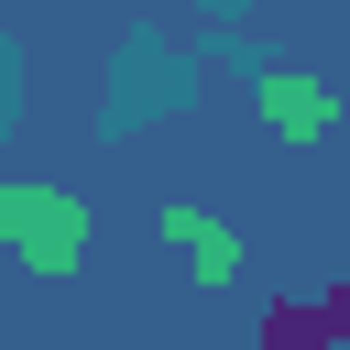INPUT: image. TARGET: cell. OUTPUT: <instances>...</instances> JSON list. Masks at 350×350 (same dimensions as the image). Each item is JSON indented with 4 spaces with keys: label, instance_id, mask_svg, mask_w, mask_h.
<instances>
[{
    "label": "cell",
    "instance_id": "cell-1",
    "mask_svg": "<svg viewBox=\"0 0 350 350\" xmlns=\"http://www.w3.org/2000/svg\"><path fill=\"white\" fill-rule=\"evenodd\" d=\"M328 339H350V284H328L306 306H262V350H328Z\"/></svg>",
    "mask_w": 350,
    "mask_h": 350
},
{
    "label": "cell",
    "instance_id": "cell-2",
    "mask_svg": "<svg viewBox=\"0 0 350 350\" xmlns=\"http://www.w3.org/2000/svg\"><path fill=\"white\" fill-rule=\"evenodd\" d=\"M164 241H175V252H197V273H208V284H230V273H241V241H230L219 219H197V208H164Z\"/></svg>",
    "mask_w": 350,
    "mask_h": 350
},
{
    "label": "cell",
    "instance_id": "cell-3",
    "mask_svg": "<svg viewBox=\"0 0 350 350\" xmlns=\"http://www.w3.org/2000/svg\"><path fill=\"white\" fill-rule=\"evenodd\" d=\"M262 109L306 142V131H328V98H317V77H295V66H262Z\"/></svg>",
    "mask_w": 350,
    "mask_h": 350
}]
</instances>
